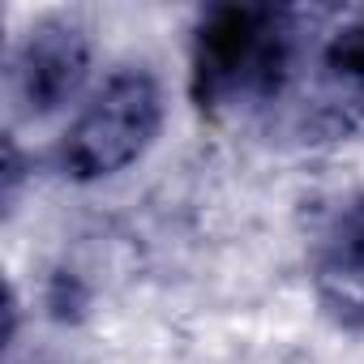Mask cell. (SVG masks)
<instances>
[{"instance_id": "1", "label": "cell", "mask_w": 364, "mask_h": 364, "mask_svg": "<svg viewBox=\"0 0 364 364\" xmlns=\"http://www.w3.org/2000/svg\"><path fill=\"white\" fill-rule=\"evenodd\" d=\"M189 95L270 141L364 137V5H215L189 39Z\"/></svg>"}, {"instance_id": "2", "label": "cell", "mask_w": 364, "mask_h": 364, "mask_svg": "<svg viewBox=\"0 0 364 364\" xmlns=\"http://www.w3.org/2000/svg\"><path fill=\"white\" fill-rule=\"evenodd\" d=\"M163 129V90L146 69L112 73L69 120L56 141V171L73 185H95L133 167Z\"/></svg>"}, {"instance_id": "3", "label": "cell", "mask_w": 364, "mask_h": 364, "mask_svg": "<svg viewBox=\"0 0 364 364\" xmlns=\"http://www.w3.org/2000/svg\"><path fill=\"white\" fill-rule=\"evenodd\" d=\"M90 77V35L69 18L35 22L9 52V103L26 120H43L73 103Z\"/></svg>"}, {"instance_id": "4", "label": "cell", "mask_w": 364, "mask_h": 364, "mask_svg": "<svg viewBox=\"0 0 364 364\" xmlns=\"http://www.w3.org/2000/svg\"><path fill=\"white\" fill-rule=\"evenodd\" d=\"M313 291L338 326L364 330V198L343 206L321 232L313 253Z\"/></svg>"}]
</instances>
